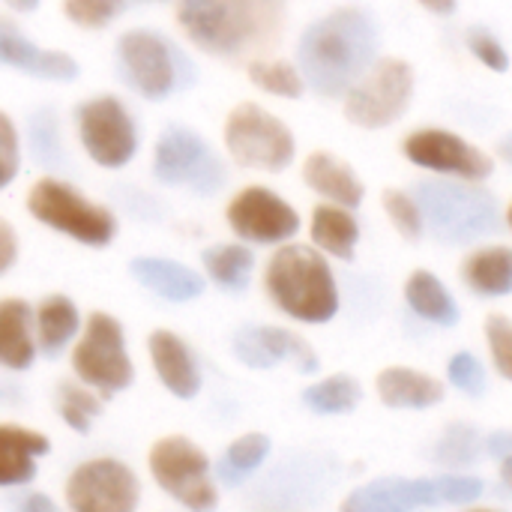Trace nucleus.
I'll use <instances>...</instances> for the list:
<instances>
[{
    "label": "nucleus",
    "instance_id": "1",
    "mask_svg": "<svg viewBox=\"0 0 512 512\" xmlns=\"http://www.w3.org/2000/svg\"><path fill=\"white\" fill-rule=\"evenodd\" d=\"M378 24L366 9L342 6L312 21L297 45L306 84L321 96H342L375 63Z\"/></svg>",
    "mask_w": 512,
    "mask_h": 512
},
{
    "label": "nucleus",
    "instance_id": "2",
    "mask_svg": "<svg viewBox=\"0 0 512 512\" xmlns=\"http://www.w3.org/2000/svg\"><path fill=\"white\" fill-rule=\"evenodd\" d=\"M282 6L285 0H180L177 21L198 48L243 57L279 36Z\"/></svg>",
    "mask_w": 512,
    "mask_h": 512
},
{
    "label": "nucleus",
    "instance_id": "3",
    "mask_svg": "<svg viewBox=\"0 0 512 512\" xmlns=\"http://www.w3.org/2000/svg\"><path fill=\"white\" fill-rule=\"evenodd\" d=\"M267 294L288 315L303 324H327L339 312V285L327 258L312 246H282L267 264Z\"/></svg>",
    "mask_w": 512,
    "mask_h": 512
},
{
    "label": "nucleus",
    "instance_id": "4",
    "mask_svg": "<svg viewBox=\"0 0 512 512\" xmlns=\"http://www.w3.org/2000/svg\"><path fill=\"white\" fill-rule=\"evenodd\" d=\"M414 198L423 210L426 228L441 243L468 246L501 228L495 195L474 180H423L414 186Z\"/></svg>",
    "mask_w": 512,
    "mask_h": 512
},
{
    "label": "nucleus",
    "instance_id": "5",
    "mask_svg": "<svg viewBox=\"0 0 512 512\" xmlns=\"http://www.w3.org/2000/svg\"><path fill=\"white\" fill-rule=\"evenodd\" d=\"M486 495V483L474 474L438 477H378L345 498L351 512H408L420 507H468Z\"/></svg>",
    "mask_w": 512,
    "mask_h": 512
},
{
    "label": "nucleus",
    "instance_id": "6",
    "mask_svg": "<svg viewBox=\"0 0 512 512\" xmlns=\"http://www.w3.org/2000/svg\"><path fill=\"white\" fill-rule=\"evenodd\" d=\"M414 90L417 78L411 63L402 57H384L372 63L345 93V117L369 132L387 129L405 117Z\"/></svg>",
    "mask_w": 512,
    "mask_h": 512
},
{
    "label": "nucleus",
    "instance_id": "7",
    "mask_svg": "<svg viewBox=\"0 0 512 512\" xmlns=\"http://www.w3.org/2000/svg\"><path fill=\"white\" fill-rule=\"evenodd\" d=\"M225 147L234 162L258 171H285L297 153L291 129L255 102H243L228 114Z\"/></svg>",
    "mask_w": 512,
    "mask_h": 512
},
{
    "label": "nucleus",
    "instance_id": "8",
    "mask_svg": "<svg viewBox=\"0 0 512 512\" xmlns=\"http://www.w3.org/2000/svg\"><path fill=\"white\" fill-rule=\"evenodd\" d=\"M123 78L147 99H162L195 78L189 60L162 36L150 30H132L117 45Z\"/></svg>",
    "mask_w": 512,
    "mask_h": 512
},
{
    "label": "nucleus",
    "instance_id": "9",
    "mask_svg": "<svg viewBox=\"0 0 512 512\" xmlns=\"http://www.w3.org/2000/svg\"><path fill=\"white\" fill-rule=\"evenodd\" d=\"M27 207L42 225L63 231L87 246H105L114 237V216L60 180H39L30 189Z\"/></svg>",
    "mask_w": 512,
    "mask_h": 512
},
{
    "label": "nucleus",
    "instance_id": "10",
    "mask_svg": "<svg viewBox=\"0 0 512 512\" xmlns=\"http://www.w3.org/2000/svg\"><path fill=\"white\" fill-rule=\"evenodd\" d=\"M72 366L84 384L105 396L126 390L132 384V360L126 354L123 327L111 315L93 312L87 318L84 339L72 354Z\"/></svg>",
    "mask_w": 512,
    "mask_h": 512
},
{
    "label": "nucleus",
    "instance_id": "11",
    "mask_svg": "<svg viewBox=\"0 0 512 512\" xmlns=\"http://www.w3.org/2000/svg\"><path fill=\"white\" fill-rule=\"evenodd\" d=\"M153 480L189 510L216 507V489L210 483L207 456L186 438H162L150 450Z\"/></svg>",
    "mask_w": 512,
    "mask_h": 512
},
{
    "label": "nucleus",
    "instance_id": "12",
    "mask_svg": "<svg viewBox=\"0 0 512 512\" xmlns=\"http://www.w3.org/2000/svg\"><path fill=\"white\" fill-rule=\"evenodd\" d=\"M153 171L168 186H186L201 195H213L225 183V165L210 144L180 126H171L156 144Z\"/></svg>",
    "mask_w": 512,
    "mask_h": 512
},
{
    "label": "nucleus",
    "instance_id": "13",
    "mask_svg": "<svg viewBox=\"0 0 512 512\" xmlns=\"http://www.w3.org/2000/svg\"><path fill=\"white\" fill-rule=\"evenodd\" d=\"M402 153L417 168L459 177V180H474V183L492 177V171H495V162L483 147L471 144L468 138H462L450 129H438V126L411 132L402 144Z\"/></svg>",
    "mask_w": 512,
    "mask_h": 512
},
{
    "label": "nucleus",
    "instance_id": "14",
    "mask_svg": "<svg viewBox=\"0 0 512 512\" xmlns=\"http://www.w3.org/2000/svg\"><path fill=\"white\" fill-rule=\"evenodd\" d=\"M78 129L90 159H96L105 168L126 165L138 147L135 123L123 108V102L114 96H99L84 102L78 111Z\"/></svg>",
    "mask_w": 512,
    "mask_h": 512
},
{
    "label": "nucleus",
    "instance_id": "15",
    "mask_svg": "<svg viewBox=\"0 0 512 512\" xmlns=\"http://www.w3.org/2000/svg\"><path fill=\"white\" fill-rule=\"evenodd\" d=\"M66 501L78 512H132L138 507V480L123 462L93 459L69 477Z\"/></svg>",
    "mask_w": 512,
    "mask_h": 512
},
{
    "label": "nucleus",
    "instance_id": "16",
    "mask_svg": "<svg viewBox=\"0 0 512 512\" xmlns=\"http://www.w3.org/2000/svg\"><path fill=\"white\" fill-rule=\"evenodd\" d=\"M234 234L252 243H285L300 231L297 210L264 186H249L228 204Z\"/></svg>",
    "mask_w": 512,
    "mask_h": 512
},
{
    "label": "nucleus",
    "instance_id": "17",
    "mask_svg": "<svg viewBox=\"0 0 512 512\" xmlns=\"http://www.w3.org/2000/svg\"><path fill=\"white\" fill-rule=\"evenodd\" d=\"M234 354L249 369H273L276 363H291L297 372H318V354L291 330L282 327H243L234 339Z\"/></svg>",
    "mask_w": 512,
    "mask_h": 512
},
{
    "label": "nucleus",
    "instance_id": "18",
    "mask_svg": "<svg viewBox=\"0 0 512 512\" xmlns=\"http://www.w3.org/2000/svg\"><path fill=\"white\" fill-rule=\"evenodd\" d=\"M0 63L30 72L36 78H48V81H69L78 75V63L69 54L45 51V48L27 42L18 33V27L6 18H0Z\"/></svg>",
    "mask_w": 512,
    "mask_h": 512
},
{
    "label": "nucleus",
    "instance_id": "19",
    "mask_svg": "<svg viewBox=\"0 0 512 512\" xmlns=\"http://www.w3.org/2000/svg\"><path fill=\"white\" fill-rule=\"evenodd\" d=\"M378 399L393 411H426L447 399V390L438 378L417 372L411 366H390L375 381Z\"/></svg>",
    "mask_w": 512,
    "mask_h": 512
},
{
    "label": "nucleus",
    "instance_id": "20",
    "mask_svg": "<svg viewBox=\"0 0 512 512\" xmlns=\"http://www.w3.org/2000/svg\"><path fill=\"white\" fill-rule=\"evenodd\" d=\"M303 180L321 198H327L333 204H342V207H351V210H357L363 204V198H366V186L357 177V171L348 162H342L339 156L327 153V150H318V153H312L306 159Z\"/></svg>",
    "mask_w": 512,
    "mask_h": 512
},
{
    "label": "nucleus",
    "instance_id": "21",
    "mask_svg": "<svg viewBox=\"0 0 512 512\" xmlns=\"http://www.w3.org/2000/svg\"><path fill=\"white\" fill-rule=\"evenodd\" d=\"M150 357H153L156 375L168 387V393H174L177 399H192L198 393L201 375H198V366L180 336H174L168 330H156L150 336Z\"/></svg>",
    "mask_w": 512,
    "mask_h": 512
},
{
    "label": "nucleus",
    "instance_id": "22",
    "mask_svg": "<svg viewBox=\"0 0 512 512\" xmlns=\"http://www.w3.org/2000/svg\"><path fill=\"white\" fill-rule=\"evenodd\" d=\"M462 282L483 300H498L512 294V249L483 246L462 261Z\"/></svg>",
    "mask_w": 512,
    "mask_h": 512
},
{
    "label": "nucleus",
    "instance_id": "23",
    "mask_svg": "<svg viewBox=\"0 0 512 512\" xmlns=\"http://www.w3.org/2000/svg\"><path fill=\"white\" fill-rule=\"evenodd\" d=\"M405 303L411 312L435 327H456L462 321V309L450 288L432 270H414L405 282Z\"/></svg>",
    "mask_w": 512,
    "mask_h": 512
},
{
    "label": "nucleus",
    "instance_id": "24",
    "mask_svg": "<svg viewBox=\"0 0 512 512\" xmlns=\"http://www.w3.org/2000/svg\"><path fill=\"white\" fill-rule=\"evenodd\" d=\"M48 453L39 432L21 426H0V486H24L36 474V456Z\"/></svg>",
    "mask_w": 512,
    "mask_h": 512
},
{
    "label": "nucleus",
    "instance_id": "25",
    "mask_svg": "<svg viewBox=\"0 0 512 512\" xmlns=\"http://www.w3.org/2000/svg\"><path fill=\"white\" fill-rule=\"evenodd\" d=\"M132 276L141 285H147L150 291H156L159 297L174 300V303L195 300L204 291V279L198 273H192L189 267H183L177 261H165V258H135Z\"/></svg>",
    "mask_w": 512,
    "mask_h": 512
},
{
    "label": "nucleus",
    "instance_id": "26",
    "mask_svg": "<svg viewBox=\"0 0 512 512\" xmlns=\"http://www.w3.org/2000/svg\"><path fill=\"white\" fill-rule=\"evenodd\" d=\"M312 240L321 252L339 261H351L360 243V222L354 219L351 207L318 204L312 213Z\"/></svg>",
    "mask_w": 512,
    "mask_h": 512
},
{
    "label": "nucleus",
    "instance_id": "27",
    "mask_svg": "<svg viewBox=\"0 0 512 512\" xmlns=\"http://www.w3.org/2000/svg\"><path fill=\"white\" fill-rule=\"evenodd\" d=\"M33 363V339H30V309L24 300L0 303V366L27 369Z\"/></svg>",
    "mask_w": 512,
    "mask_h": 512
},
{
    "label": "nucleus",
    "instance_id": "28",
    "mask_svg": "<svg viewBox=\"0 0 512 512\" xmlns=\"http://www.w3.org/2000/svg\"><path fill=\"white\" fill-rule=\"evenodd\" d=\"M486 453V438L480 435L477 426L471 423H450L441 435V441L435 444V465L447 468V471H465L471 465H477Z\"/></svg>",
    "mask_w": 512,
    "mask_h": 512
},
{
    "label": "nucleus",
    "instance_id": "29",
    "mask_svg": "<svg viewBox=\"0 0 512 512\" xmlns=\"http://www.w3.org/2000/svg\"><path fill=\"white\" fill-rule=\"evenodd\" d=\"M360 399H363V387L351 375H330L303 390V405L321 417L351 414L360 405Z\"/></svg>",
    "mask_w": 512,
    "mask_h": 512
},
{
    "label": "nucleus",
    "instance_id": "30",
    "mask_svg": "<svg viewBox=\"0 0 512 512\" xmlns=\"http://www.w3.org/2000/svg\"><path fill=\"white\" fill-rule=\"evenodd\" d=\"M36 327H39V345L48 357H57L63 351V345L75 336L78 330V309L54 294V297H45L42 306H39V315H36Z\"/></svg>",
    "mask_w": 512,
    "mask_h": 512
},
{
    "label": "nucleus",
    "instance_id": "31",
    "mask_svg": "<svg viewBox=\"0 0 512 512\" xmlns=\"http://www.w3.org/2000/svg\"><path fill=\"white\" fill-rule=\"evenodd\" d=\"M204 267L225 291H243L252 279L255 255L246 246H213L204 252Z\"/></svg>",
    "mask_w": 512,
    "mask_h": 512
},
{
    "label": "nucleus",
    "instance_id": "32",
    "mask_svg": "<svg viewBox=\"0 0 512 512\" xmlns=\"http://www.w3.org/2000/svg\"><path fill=\"white\" fill-rule=\"evenodd\" d=\"M267 456H270V438L267 435H261V432L243 435L225 450V456L216 468L219 480L228 486H240L249 474H255L264 465Z\"/></svg>",
    "mask_w": 512,
    "mask_h": 512
},
{
    "label": "nucleus",
    "instance_id": "33",
    "mask_svg": "<svg viewBox=\"0 0 512 512\" xmlns=\"http://www.w3.org/2000/svg\"><path fill=\"white\" fill-rule=\"evenodd\" d=\"M249 78L255 87L282 96V99H300L306 90V78L297 66L285 60H252L249 63Z\"/></svg>",
    "mask_w": 512,
    "mask_h": 512
},
{
    "label": "nucleus",
    "instance_id": "34",
    "mask_svg": "<svg viewBox=\"0 0 512 512\" xmlns=\"http://www.w3.org/2000/svg\"><path fill=\"white\" fill-rule=\"evenodd\" d=\"M57 405H60V417L66 420L69 429L87 435L93 420L99 417L102 405L96 402L93 393H87L84 387H75V384H60V396H57Z\"/></svg>",
    "mask_w": 512,
    "mask_h": 512
},
{
    "label": "nucleus",
    "instance_id": "35",
    "mask_svg": "<svg viewBox=\"0 0 512 512\" xmlns=\"http://www.w3.org/2000/svg\"><path fill=\"white\" fill-rule=\"evenodd\" d=\"M384 210H387L390 222L396 225V231H399L405 240H420V237L426 234L423 210H420L414 192L387 189V192H384Z\"/></svg>",
    "mask_w": 512,
    "mask_h": 512
},
{
    "label": "nucleus",
    "instance_id": "36",
    "mask_svg": "<svg viewBox=\"0 0 512 512\" xmlns=\"http://www.w3.org/2000/svg\"><path fill=\"white\" fill-rule=\"evenodd\" d=\"M30 150L36 162L42 165H57L63 162L60 150V129H57V114L51 108H42L30 117Z\"/></svg>",
    "mask_w": 512,
    "mask_h": 512
},
{
    "label": "nucleus",
    "instance_id": "37",
    "mask_svg": "<svg viewBox=\"0 0 512 512\" xmlns=\"http://www.w3.org/2000/svg\"><path fill=\"white\" fill-rule=\"evenodd\" d=\"M447 381H450L459 393H465V396H471V399H480V396L486 393L489 375H486V366H483V360H480L477 354L459 351V354H453L450 363H447Z\"/></svg>",
    "mask_w": 512,
    "mask_h": 512
},
{
    "label": "nucleus",
    "instance_id": "38",
    "mask_svg": "<svg viewBox=\"0 0 512 512\" xmlns=\"http://www.w3.org/2000/svg\"><path fill=\"white\" fill-rule=\"evenodd\" d=\"M483 333H486V345H489L495 372L512 381V321L504 315H489Z\"/></svg>",
    "mask_w": 512,
    "mask_h": 512
},
{
    "label": "nucleus",
    "instance_id": "39",
    "mask_svg": "<svg viewBox=\"0 0 512 512\" xmlns=\"http://www.w3.org/2000/svg\"><path fill=\"white\" fill-rule=\"evenodd\" d=\"M465 45H468V51L486 66V69H492V72H507L510 69V51L504 48V42L489 30V27H471L468 33H465Z\"/></svg>",
    "mask_w": 512,
    "mask_h": 512
},
{
    "label": "nucleus",
    "instance_id": "40",
    "mask_svg": "<svg viewBox=\"0 0 512 512\" xmlns=\"http://www.w3.org/2000/svg\"><path fill=\"white\" fill-rule=\"evenodd\" d=\"M120 9L123 0H66V15L81 27H105Z\"/></svg>",
    "mask_w": 512,
    "mask_h": 512
},
{
    "label": "nucleus",
    "instance_id": "41",
    "mask_svg": "<svg viewBox=\"0 0 512 512\" xmlns=\"http://www.w3.org/2000/svg\"><path fill=\"white\" fill-rule=\"evenodd\" d=\"M18 171V135L12 120L0 111V189L12 183Z\"/></svg>",
    "mask_w": 512,
    "mask_h": 512
},
{
    "label": "nucleus",
    "instance_id": "42",
    "mask_svg": "<svg viewBox=\"0 0 512 512\" xmlns=\"http://www.w3.org/2000/svg\"><path fill=\"white\" fill-rule=\"evenodd\" d=\"M15 255H18V240H15V231L6 219H0V276L15 264Z\"/></svg>",
    "mask_w": 512,
    "mask_h": 512
},
{
    "label": "nucleus",
    "instance_id": "43",
    "mask_svg": "<svg viewBox=\"0 0 512 512\" xmlns=\"http://www.w3.org/2000/svg\"><path fill=\"white\" fill-rule=\"evenodd\" d=\"M486 453L495 459H504L512 453V432H492L486 438Z\"/></svg>",
    "mask_w": 512,
    "mask_h": 512
},
{
    "label": "nucleus",
    "instance_id": "44",
    "mask_svg": "<svg viewBox=\"0 0 512 512\" xmlns=\"http://www.w3.org/2000/svg\"><path fill=\"white\" fill-rule=\"evenodd\" d=\"M426 12H432V15H438V18H450V15H456V9H459V0H417Z\"/></svg>",
    "mask_w": 512,
    "mask_h": 512
},
{
    "label": "nucleus",
    "instance_id": "45",
    "mask_svg": "<svg viewBox=\"0 0 512 512\" xmlns=\"http://www.w3.org/2000/svg\"><path fill=\"white\" fill-rule=\"evenodd\" d=\"M24 510H42V512H54V504L48 501V498H42V495H33V498H27L24 504H21Z\"/></svg>",
    "mask_w": 512,
    "mask_h": 512
},
{
    "label": "nucleus",
    "instance_id": "46",
    "mask_svg": "<svg viewBox=\"0 0 512 512\" xmlns=\"http://www.w3.org/2000/svg\"><path fill=\"white\" fill-rule=\"evenodd\" d=\"M498 156H501L507 165H512V132H507V135L498 141Z\"/></svg>",
    "mask_w": 512,
    "mask_h": 512
},
{
    "label": "nucleus",
    "instance_id": "47",
    "mask_svg": "<svg viewBox=\"0 0 512 512\" xmlns=\"http://www.w3.org/2000/svg\"><path fill=\"white\" fill-rule=\"evenodd\" d=\"M501 483H504V486L512 492V453L501 459Z\"/></svg>",
    "mask_w": 512,
    "mask_h": 512
},
{
    "label": "nucleus",
    "instance_id": "48",
    "mask_svg": "<svg viewBox=\"0 0 512 512\" xmlns=\"http://www.w3.org/2000/svg\"><path fill=\"white\" fill-rule=\"evenodd\" d=\"M3 3L12 6V9H21V12H33L39 6V0H3Z\"/></svg>",
    "mask_w": 512,
    "mask_h": 512
},
{
    "label": "nucleus",
    "instance_id": "49",
    "mask_svg": "<svg viewBox=\"0 0 512 512\" xmlns=\"http://www.w3.org/2000/svg\"><path fill=\"white\" fill-rule=\"evenodd\" d=\"M507 225H510V228H512V204H510V207H507Z\"/></svg>",
    "mask_w": 512,
    "mask_h": 512
}]
</instances>
